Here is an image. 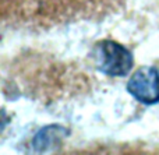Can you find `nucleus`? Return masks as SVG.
Segmentation results:
<instances>
[{"instance_id":"obj_1","label":"nucleus","mask_w":159,"mask_h":155,"mask_svg":"<svg viewBox=\"0 0 159 155\" xmlns=\"http://www.w3.org/2000/svg\"><path fill=\"white\" fill-rule=\"evenodd\" d=\"M93 66L96 70L112 77H124L133 69V53L123 45L110 39L95 43L91 52Z\"/></svg>"},{"instance_id":"obj_3","label":"nucleus","mask_w":159,"mask_h":155,"mask_svg":"<svg viewBox=\"0 0 159 155\" xmlns=\"http://www.w3.org/2000/svg\"><path fill=\"white\" fill-rule=\"evenodd\" d=\"M67 136V130L60 126H49V127H45L39 131L35 136L32 141V147L35 148L39 153H43L48 151L50 147H57L59 143Z\"/></svg>"},{"instance_id":"obj_2","label":"nucleus","mask_w":159,"mask_h":155,"mask_svg":"<svg viewBox=\"0 0 159 155\" xmlns=\"http://www.w3.org/2000/svg\"><path fill=\"white\" fill-rule=\"evenodd\" d=\"M127 91L144 105L159 102V71L155 67L145 66L135 70L127 83Z\"/></svg>"}]
</instances>
